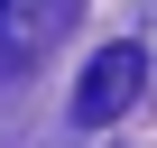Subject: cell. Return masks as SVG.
Wrapping results in <instances>:
<instances>
[{"label":"cell","mask_w":157,"mask_h":148,"mask_svg":"<svg viewBox=\"0 0 157 148\" xmlns=\"http://www.w3.org/2000/svg\"><path fill=\"white\" fill-rule=\"evenodd\" d=\"M139 93H148V46L120 37V46H102V56L83 65V84H74V130H111Z\"/></svg>","instance_id":"obj_1"},{"label":"cell","mask_w":157,"mask_h":148,"mask_svg":"<svg viewBox=\"0 0 157 148\" xmlns=\"http://www.w3.org/2000/svg\"><path fill=\"white\" fill-rule=\"evenodd\" d=\"M65 10H74V0H0V46H46L56 28H65Z\"/></svg>","instance_id":"obj_2"}]
</instances>
